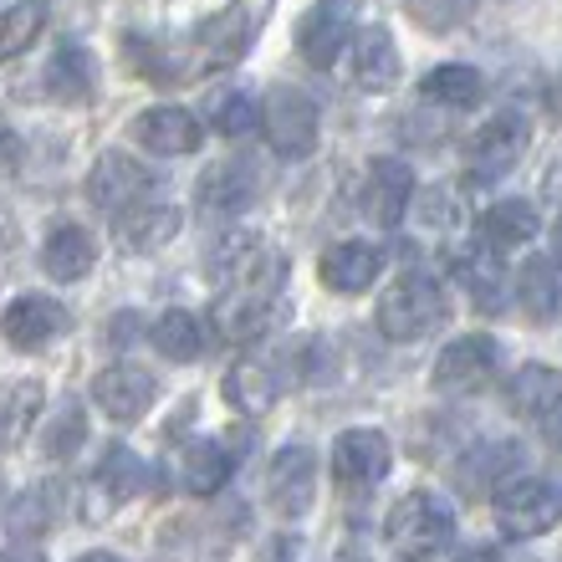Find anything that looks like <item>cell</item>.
Returning <instances> with one entry per match:
<instances>
[{"instance_id":"cell-1","label":"cell","mask_w":562,"mask_h":562,"mask_svg":"<svg viewBox=\"0 0 562 562\" xmlns=\"http://www.w3.org/2000/svg\"><path fill=\"white\" fill-rule=\"evenodd\" d=\"M450 537H456V512H450L445 496H435V491H409V496H400L384 521L389 552L404 562H429L435 552L450 548Z\"/></svg>"},{"instance_id":"cell-2","label":"cell","mask_w":562,"mask_h":562,"mask_svg":"<svg viewBox=\"0 0 562 562\" xmlns=\"http://www.w3.org/2000/svg\"><path fill=\"white\" fill-rule=\"evenodd\" d=\"M450 317L445 286L435 271H404L384 296H379V327L389 342H415Z\"/></svg>"},{"instance_id":"cell-3","label":"cell","mask_w":562,"mask_h":562,"mask_svg":"<svg viewBox=\"0 0 562 562\" xmlns=\"http://www.w3.org/2000/svg\"><path fill=\"white\" fill-rule=\"evenodd\" d=\"M491 512L506 537H542L562 521V491L537 475H512L506 486H496Z\"/></svg>"},{"instance_id":"cell-4","label":"cell","mask_w":562,"mask_h":562,"mask_svg":"<svg viewBox=\"0 0 562 562\" xmlns=\"http://www.w3.org/2000/svg\"><path fill=\"white\" fill-rule=\"evenodd\" d=\"M389 465H394V450L379 429H342L333 440V481L348 502H369L384 486Z\"/></svg>"},{"instance_id":"cell-5","label":"cell","mask_w":562,"mask_h":562,"mask_svg":"<svg viewBox=\"0 0 562 562\" xmlns=\"http://www.w3.org/2000/svg\"><path fill=\"white\" fill-rule=\"evenodd\" d=\"M317 123H323V113L312 103V92L286 88V82L271 88L267 103H261V134L281 159H307L317 148Z\"/></svg>"},{"instance_id":"cell-6","label":"cell","mask_w":562,"mask_h":562,"mask_svg":"<svg viewBox=\"0 0 562 562\" xmlns=\"http://www.w3.org/2000/svg\"><path fill=\"white\" fill-rule=\"evenodd\" d=\"M267 5L271 0H236V5H225L215 11L210 21H200L194 31V52H200V67H231L251 52L256 31L267 21Z\"/></svg>"},{"instance_id":"cell-7","label":"cell","mask_w":562,"mask_h":562,"mask_svg":"<svg viewBox=\"0 0 562 562\" xmlns=\"http://www.w3.org/2000/svg\"><path fill=\"white\" fill-rule=\"evenodd\" d=\"M527 148H532V123L521 119V113H496V119L471 138V154H465L471 184H496V179H506L521 164Z\"/></svg>"},{"instance_id":"cell-8","label":"cell","mask_w":562,"mask_h":562,"mask_svg":"<svg viewBox=\"0 0 562 562\" xmlns=\"http://www.w3.org/2000/svg\"><path fill=\"white\" fill-rule=\"evenodd\" d=\"M502 373V348L486 333H471V338H456L435 358V389L460 400V394H481L491 389V379Z\"/></svg>"},{"instance_id":"cell-9","label":"cell","mask_w":562,"mask_h":562,"mask_svg":"<svg viewBox=\"0 0 562 562\" xmlns=\"http://www.w3.org/2000/svg\"><path fill=\"white\" fill-rule=\"evenodd\" d=\"M277 281H256V286H225L221 302H215V312H210V323H215V333H221L225 342H256L261 333H271V323H277Z\"/></svg>"},{"instance_id":"cell-10","label":"cell","mask_w":562,"mask_h":562,"mask_svg":"<svg viewBox=\"0 0 562 562\" xmlns=\"http://www.w3.org/2000/svg\"><path fill=\"white\" fill-rule=\"evenodd\" d=\"M67 327H72L67 307H61L57 296H46V292L15 296L11 307L0 312V338L11 342L15 353H42V348H52Z\"/></svg>"},{"instance_id":"cell-11","label":"cell","mask_w":562,"mask_h":562,"mask_svg":"<svg viewBox=\"0 0 562 562\" xmlns=\"http://www.w3.org/2000/svg\"><path fill=\"white\" fill-rule=\"evenodd\" d=\"M148 190H154V169H144L138 159H128V154H119V148H108L103 159L88 169V200L103 215H128L134 205H144Z\"/></svg>"},{"instance_id":"cell-12","label":"cell","mask_w":562,"mask_h":562,"mask_svg":"<svg viewBox=\"0 0 562 562\" xmlns=\"http://www.w3.org/2000/svg\"><path fill=\"white\" fill-rule=\"evenodd\" d=\"M92 400H98V409L108 419L134 425L148 404L159 400V379L148 369H138V363H108V369L92 373Z\"/></svg>"},{"instance_id":"cell-13","label":"cell","mask_w":562,"mask_h":562,"mask_svg":"<svg viewBox=\"0 0 562 562\" xmlns=\"http://www.w3.org/2000/svg\"><path fill=\"white\" fill-rule=\"evenodd\" d=\"M267 491L281 517H307L317 496V456L307 445H281L267 465Z\"/></svg>"},{"instance_id":"cell-14","label":"cell","mask_w":562,"mask_h":562,"mask_svg":"<svg viewBox=\"0 0 562 562\" xmlns=\"http://www.w3.org/2000/svg\"><path fill=\"white\" fill-rule=\"evenodd\" d=\"M261 194V175H256L251 159H236V164H215L205 169V179L194 184V205L205 221H231L240 210H251V200Z\"/></svg>"},{"instance_id":"cell-15","label":"cell","mask_w":562,"mask_h":562,"mask_svg":"<svg viewBox=\"0 0 562 562\" xmlns=\"http://www.w3.org/2000/svg\"><path fill=\"white\" fill-rule=\"evenodd\" d=\"M348 42H353V11H348V0H317L296 21V57L307 61V67H333Z\"/></svg>"},{"instance_id":"cell-16","label":"cell","mask_w":562,"mask_h":562,"mask_svg":"<svg viewBox=\"0 0 562 562\" xmlns=\"http://www.w3.org/2000/svg\"><path fill=\"white\" fill-rule=\"evenodd\" d=\"M415 205V169L404 159H373L369 179H363V215H369L379 231H394V225L409 215Z\"/></svg>"},{"instance_id":"cell-17","label":"cell","mask_w":562,"mask_h":562,"mask_svg":"<svg viewBox=\"0 0 562 562\" xmlns=\"http://www.w3.org/2000/svg\"><path fill=\"white\" fill-rule=\"evenodd\" d=\"M134 138L148 148V154H159V159H184V154H194L200 148V138H205V128H200V119H194L190 108H144L134 119Z\"/></svg>"},{"instance_id":"cell-18","label":"cell","mask_w":562,"mask_h":562,"mask_svg":"<svg viewBox=\"0 0 562 562\" xmlns=\"http://www.w3.org/2000/svg\"><path fill=\"white\" fill-rule=\"evenodd\" d=\"M210 277L221 286H256V281H281V261L267 251L261 236H225L210 256Z\"/></svg>"},{"instance_id":"cell-19","label":"cell","mask_w":562,"mask_h":562,"mask_svg":"<svg viewBox=\"0 0 562 562\" xmlns=\"http://www.w3.org/2000/svg\"><path fill=\"white\" fill-rule=\"evenodd\" d=\"M384 271V251L369 246V240H338V246H327L323 261H317V277H323L327 292L338 296H353V292H369L373 281Z\"/></svg>"},{"instance_id":"cell-20","label":"cell","mask_w":562,"mask_h":562,"mask_svg":"<svg viewBox=\"0 0 562 562\" xmlns=\"http://www.w3.org/2000/svg\"><path fill=\"white\" fill-rule=\"evenodd\" d=\"M348 77L358 92H389L400 82V52L384 26H363L348 42Z\"/></svg>"},{"instance_id":"cell-21","label":"cell","mask_w":562,"mask_h":562,"mask_svg":"<svg viewBox=\"0 0 562 562\" xmlns=\"http://www.w3.org/2000/svg\"><path fill=\"white\" fill-rule=\"evenodd\" d=\"M221 394H225V404H231L236 415L256 419V415H267L271 404H277L281 379H277V369H271L267 358H240L236 369L225 373Z\"/></svg>"},{"instance_id":"cell-22","label":"cell","mask_w":562,"mask_h":562,"mask_svg":"<svg viewBox=\"0 0 562 562\" xmlns=\"http://www.w3.org/2000/svg\"><path fill=\"white\" fill-rule=\"evenodd\" d=\"M46 88L57 103H92L98 92V57L82 42H61L46 61Z\"/></svg>"},{"instance_id":"cell-23","label":"cell","mask_w":562,"mask_h":562,"mask_svg":"<svg viewBox=\"0 0 562 562\" xmlns=\"http://www.w3.org/2000/svg\"><path fill=\"white\" fill-rule=\"evenodd\" d=\"M184 231V210L179 205H134L128 215H119V246L123 251H159V246H169V240Z\"/></svg>"},{"instance_id":"cell-24","label":"cell","mask_w":562,"mask_h":562,"mask_svg":"<svg viewBox=\"0 0 562 562\" xmlns=\"http://www.w3.org/2000/svg\"><path fill=\"white\" fill-rule=\"evenodd\" d=\"M460 281H465V292H471L475 312H496L512 307V281H506V267H502V251H491L486 240H481V251L460 256Z\"/></svg>"},{"instance_id":"cell-25","label":"cell","mask_w":562,"mask_h":562,"mask_svg":"<svg viewBox=\"0 0 562 562\" xmlns=\"http://www.w3.org/2000/svg\"><path fill=\"white\" fill-rule=\"evenodd\" d=\"M92 267H98V240L82 225H57L42 240V271L52 281H82Z\"/></svg>"},{"instance_id":"cell-26","label":"cell","mask_w":562,"mask_h":562,"mask_svg":"<svg viewBox=\"0 0 562 562\" xmlns=\"http://www.w3.org/2000/svg\"><path fill=\"white\" fill-rule=\"evenodd\" d=\"M506 404L521 419H552L562 409V373L548 363H521L517 379L506 384Z\"/></svg>"},{"instance_id":"cell-27","label":"cell","mask_w":562,"mask_h":562,"mask_svg":"<svg viewBox=\"0 0 562 562\" xmlns=\"http://www.w3.org/2000/svg\"><path fill=\"white\" fill-rule=\"evenodd\" d=\"M475 231H481L491 251H517V246H527L537 236V210L527 200H496L491 210H481Z\"/></svg>"},{"instance_id":"cell-28","label":"cell","mask_w":562,"mask_h":562,"mask_svg":"<svg viewBox=\"0 0 562 562\" xmlns=\"http://www.w3.org/2000/svg\"><path fill=\"white\" fill-rule=\"evenodd\" d=\"M92 486H98V496L108 502V512L119 502H128V496H138V491L148 486V465L128 450V445H108L103 460H98V475H92Z\"/></svg>"},{"instance_id":"cell-29","label":"cell","mask_w":562,"mask_h":562,"mask_svg":"<svg viewBox=\"0 0 562 562\" xmlns=\"http://www.w3.org/2000/svg\"><path fill=\"white\" fill-rule=\"evenodd\" d=\"M148 338H154V348H159L169 363H194V358L205 353V323H200L194 312H184V307L164 312L159 323L148 327Z\"/></svg>"},{"instance_id":"cell-30","label":"cell","mask_w":562,"mask_h":562,"mask_svg":"<svg viewBox=\"0 0 562 562\" xmlns=\"http://www.w3.org/2000/svg\"><path fill=\"white\" fill-rule=\"evenodd\" d=\"M42 415V384L36 379H11L0 384V450L26 440V429Z\"/></svg>"},{"instance_id":"cell-31","label":"cell","mask_w":562,"mask_h":562,"mask_svg":"<svg viewBox=\"0 0 562 562\" xmlns=\"http://www.w3.org/2000/svg\"><path fill=\"white\" fill-rule=\"evenodd\" d=\"M184 486L194 491V496H215V491L231 481V471H236V456L225 450L221 440H194L184 445Z\"/></svg>"},{"instance_id":"cell-32","label":"cell","mask_w":562,"mask_h":562,"mask_svg":"<svg viewBox=\"0 0 562 562\" xmlns=\"http://www.w3.org/2000/svg\"><path fill=\"white\" fill-rule=\"evenodd\" d=\"M419 92H425L429 103H440V108H475L481 103V92H486V82H481V72L465 67V61H445V67L425 72Z\"/></svg>"},{"instance_id":"cell-33","label":"cell","mask_w":562,"mask_h":562,"mask_svg":"<svg viewBox=\"0 0 562 562\" xmlns=\"http://www.w3.org/2000/svg\"><path fill=\"white\" fill-rule=\"evenodd\" d=\"M558 261H548V256H532L527 267L517 271V307L527 312V317H537V323H548L552 312H558Z\"/></svg>"},{"instance_id":"cell-34","label":"cell","mask_w":562,"mask_h":562,"mask_svg":"<svg viewBox=\"0 0 562 562\" xmlns=\"http://www.w3.org/2000/svg\"><path fill=\"white\" fill-rule=\"evenodd\" d=\"M42 31H46V0L0 5V61H11V57H21L26 46H36Z\"/></svg>"},{"instance_id":"cell-35","label":"cell","mask_w":562,"mask_h":562,"mask_svg":"<svg viewBox=\"0 0 562 562\" xmlns=\"http://www.w3.org/2000/svg\"><path fill=\"white\" fill-rule=\"evenodd\" d=\"M210 128L225 134V138L256 134V128H261V103H256L251 92H240V88L215 92V98H210Z\"/></svg>"},{"instance_id":"cell-36","label":"cell","mask_w":562,"mask_h":562,"mask_svg":"<svg viewBox=\"0 0 562 562\" xmlns=\"http://www.w3.org/2000/svg\"><path fill=\"white\" fill-rule=\"evenodd\" d=\"M82 440H88V415H82V404L77 400H67L57 415H52V425L42 429V456L67 460V456L82 450Z\"/></svg>"},{"instance_id":"cell-37","label":"cell","mask_w":562,"mask_h":562,"mask_svg":"<svg viewBox=\"0 0 562 562\" xmlns=\"http://www.w3.org/2000/svg\"><path fill=\"white\" fill-rule=\"evenodd\" d=\"M481 456L486 460H475V450H471V460L460 465V486H481V491L506 486V481H512V456H521V450L517 445H486Z\"/></svg>"},{"instance_id":"cell-38","label":"cell","mask_w":562,"mask_h":562,"mask_svg":"<svg viewBox=\"0 0 562 562\" xmlns=\"http://www.w3.org/2000/svg\"><path fill=\"white\" fill-rule=\"evenodd\" d=\"M404 11L425 31H456L475 11V0H404Z\"/></svg>"},{"instance_id":"cell-39","label":"cell","mask_w":562,"mask_h":562,"mask_svg":"<svg viewBox=\"0 0 562 562\" xmlns=\"http://www.w3.org/2000/svg\"><path fill=\"white\" fill-rule=\"evenodd\" d=\"M450 210H456V205H450V194H445V190H435V194H425V210H419V221H425L429 231H445V225L456 221Z\"/></svg>"},{"instance_id":"cell-40","label":"cell","mask_w":562,"mask_h":562,"mask_svg":"<svg viewBox=\"0 0 562 562\" xmlns=\"http://www.w3.org/2000/svg\"><path fill=\"white\" fill-rule=\"evenodd\" d=\"M542 200L562 210V148L548 159V169H542Z\"/></svg>"},{"instance_id":"cell-41","label":"cell","mask_w":562,"mask_h":562,"mask_svg":"<svg viewBox=\"0 0 562 562\" xmlns=\"http://www.w3.org/2000/svg\"><path fill=\"white\" fill-rule=\"evenodd\" d=\"M0 562H46L42 552H26V548H15V552H0Z\"/></svg>"},{"instance_id":"cell-42","label":"cell","mask_w":562,"mask_h":562,"mask_svg":"<svg viewBox=\"0 0 562 562\" xmlns=\"http://www.w3.org/2000/svg\"><path fill=\"white\" fill-rule=\"evenodd\" d=\"M552 261H558V267H562V221L552 225Z\"/></svg>"},{"instance_id":"cell-43","label":"cell","mask_w":562,"mask_h":562,"mask_svg":"<svg viewBox=\"0 0 562 562\" xmlns=\"http://www.w3.org/2000/svg\"><path fill=\"white\" fill-rule=\"evenodd\" d=\"M77 562H123V558H113V552H82Z\"/></svg>"},{"instance_id":"cell-44","label":"cell","mask_w":562,"mask_h":562,"mask_svg":"<svg viewBox=\"0 0 562 562\" xmlns=\"http://www.w3.org/2000/svg\"><path fill=\"white\" fill-rule=\"evenodd\" d=\"M11 240V221H5V210H0V246Z\"/></svg>"}]
</instances>
